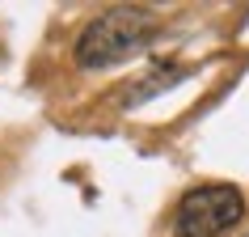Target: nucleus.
I'll return each instance as SVG.
<instances>
[{
  "label": "nucleus",
  "instance_id": "f257e3e1",
  "mask_svg": "<svg viewBox=\"0 0 249 237\" xmlns=\"http://www.w3.org/2000/svg\"><path fill=\"white\" fill-rule=\"evenodd\" d=\"M157 34V13L140 9V4H114L102 17H93L85 34L76 39V64L85 72H102L118 68L131 55H140Z\"/></svg>",
  "mask_w": 249,
  "mask_h": 237
},
{
  "label": "nucleus",
  "instance_id": "f03ea898",
  "mask_svg": "<svg viewBox=\"0 0 249 237\" xmlns=\"http://www.w3.org/2000/svg\"><path fill=\"white\" fill-rule=\"evenodd\" d=\"M245 220V195L228 182L186 191L178 203V237H224Z\"/></svg>",
  "mask_w": 249,
  "mask_h": 237
},
{
  "label": "nucleus",
  "instance_id": "7ed1b4c3",
  "mask_svg": "<svg viewBox=\"0 0 249 237\" xmlns=\"http://www.w3.org/2000/svg\"><path fill=\"white\" fill-rule=\"evenodd\" d=\"M182 80V68H165V72H152V80H144V85H135L127 98H123V106H140L148 102V98H157L160 89H169V85H178Z\"/></svg>",
  "mask_w": 249,
  "mask_h": 237
}]
</instances>
